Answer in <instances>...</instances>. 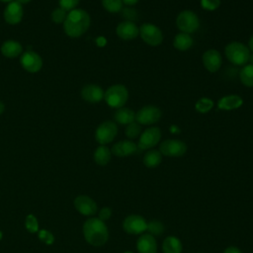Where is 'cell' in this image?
<instances>
[{
	"label": "cell",
	"mask_w": 253,
	"mask_h": 253,
	"mask_svg": "<svg viewBox=\"0 0 253 253\" xmlns=\"http://www.w3.org/2000/svg\"><path fill=\"white\" fill-rule=\"evenodd\" d=\"M161 139V130L158 126H150L143 130L141 134L139 135L138 139V149L145 150V149H151L155 145L158 144V142Z\"/></svg>",
	"instance_id": "10"
},
{
	"label": "cell",
	"mask_w": 253,
	"mask_h": 253,
	"mask_svg": "<svg viewBox=\"0 0 253 253\" xmlns=\"http://www.w3.org/2000/svg\"><path fill=\"white\" fill-rule=\"evenodd\" d=\"M224 53L228 61L234 65H245L249 61L250 50L240 42H231L224 47Z\"/></svg>",
	"instance_id": "3"
},
{
	"label": "cell",
	"mask_w": 253,
	"mask_h": 253,
	"mask_svg": "<svg viewBox=\"0 0 253 253\" xmlns=\"http://www.w3.org/2000/svg\"><path fill=\"white\" fill-rule=\"evenodd\" d=\"M162 155L169 157H181L187 151V144L179 139H165L159 145Z\"/></svg>",
	"instance_id": "9"
},
{
	"label": "cell",
	"mask_w": 253,
	"mask_h": 253,
	"mask_svg": "<svg viewBox=\"0 0 253 253\" xmlns=\"http://www.w3.org/2000/svg\"><path fill=\"white\" fill-rule=\"evenodd\" d=\"M111 215H112V210L110 208L106 207V208H103L102 210H100L98 218H100L103 221H106L111 217Z\"/></svg>",
	"instance_id": "38"
},
{
	"label": "cell",
	"mask_w": 253,
	"mask_h": 253,
	"mask_svg": "<svg viewBox=\"0 0 253 253\" xmlns=\"http://www.w3.org/2000/svg\"><path fill=\"white\" fill-rule=\"evenodd\" d=\"M0 1H2V2H7V3L9 2V3H10V2H12L13 0H0Z\"/></svg>",
	"instance_id": "45"
},
{
	"label": "cell",
	"mask_w": 253,
	"mask_h": 253,
	"mask_svg": "<svg viewBox=\"0 0 253 253\" xmlns=\"http://www.w3.org/2000/svg\"><path fill=\"white\" fill-rule=\"evenodd\" d=\"M105 91L96 84H86L81 90V97L89 103H99L104 99Z\"/></svg>",
	"instance_id": "18"
},
{
	"label": "cell",
	"mask_w": 253,
	"mask_h": 253,
	"mask_svg": "<svg viewBox=\"0 0 253 253\" xmlns=\"http://www.w3.org/2000/svg\"><path fill=\"white\" fill-rule=\"evenodd\" d=\"M201 7L207 11H214L220 5V0H201Z\"/></svg>",
	"instance_id": "35"
},
{
	"label": "cell",
	"mask_w": 253,
	"mask_h": 253,
	"mask_svg": "<svg viewBox=\"0 0 253 253\" xmlns=\"http://www.w3.org/2000/svg\"><path fill=\"white\" fill-rule=\"evenodd\" d=\"M122 15L126 19V21H133L136 18V12L134 9H130V8H123L121 10Z\"/></svg>",
	"instance_id": "37"
},
{
	"label": "cell",
	"mask_w": 253,
	"mask_h": 253,
	"mask_svg": "<svg viewBox=\"0 0 253 253\" xmlns=\"http://www.w3.org/2000/svg\"><path fill=\"white\" fill-rule=\"evenodd\" d=\"M138 150V146L136 143L131 141L130 139H126V140H121L116 142L111 149L112 154L118 157H126L129 155H132L136 153Z\"/></svg>",
	"instance_id": "17"
},
{
	"label": "cell",
	"mask_w": 253,
	"mask_h": 253,
	"mask_svg": "<svg viewBox=\"0 0 253 253\" xmlns=\"http://www.w3.org/2000/svg\"><path fill=\"white\" fill-rule=\"evenodd\" d=\"M117 36L124 41H131L139 35V28L131 21H123L116 28Z\"/></svg>",
	"instance_id": "15"
},
{
	"label": "cell",
	"mask_w": 253,
	"mask_h": 253,
	"mask_svg": "<svg viewBox=\"0 0 253 253\" xmlns=\"http://www.w3.org/2000/svg\"><path fill=\"white\" fill-rule=\"evenodd\" d=\"M118 134L117 124L113 121H104L95 131V139L100 145H106L112 142Z\"/></svg>",
	"instance_id": "7"
},
{
	"label": "cell",
	"mask_w": 253,
	"mask_h": 253,
	"mask_svg": "<svg viewBox=\"0 0 253 253\" xmlns=\"http://www.w3.org/2000/svg\"><path fill=\"white\" fill-rule=\"evenodd\" d=\"M142 161L147 168H155L162 162V154L159 150L150 149L144 154Z\"/></svg>",
	"instance_id": "25"
},
{
	"label": "cell",
	"mask_w": 253,
	"mask_h": 253,
	"mask_svg": "<svg viewBox=\"0 0 253 253\" xmlns=\"http://www.w3.org/2000/svg\"><path fill=\"white\" fill-rule=\"evenodd\" d=\"M24 15L23 5L16 1L8 3L4 10V19L10 25H17L22 21Z\"/></svg>",
	"instance_id": "16"
},
{
	"label": "cell",
	"mask_w": 253,
	"mask_h": 253,
	"mask_svg": "<svg viewBox=\"0 0 253 253\" xmlns=\"http://www.w3.org/2000/svg\"><path fill=\"white\" fill-rule=\"evenodd\" d=\"M79 2L80 0H58L59 7L65 10L66 12H69L75 9V7L79 4Z\"/></svg>",
	"instance_id": "36"
},
{
	"label": "cell",
	"mask_w": 253,
	"mask_h": 253,
	"mask_svg": "<svg viewBox=\"0 0 253 253\" xmlns=\"http://www.w3.org/2000/svg\"><path fill=\"white\" fill-rule=\"evenodd\" d=\"M249 62L250 64L253 65V54H250V57H249Z\"/></svg>",
	"instance_id": "44"
},
{
	"label": "cell",
	"mask_w": 253,
	"mask_h": 253,
	"mask_svg": "<svg viewBox=\"0 0 253 253\" xmlns=\"http://www.w3.org/2000/svg\"><path fill=\"white\" fill-rule=\"evenodd\" d=\"M128 99V91L122 84H114L110 86L104 94V100L111 108L119 109L126 105Z\"/></svg>",
	"instance_id": "4"
},
{
	"label": "cell",
	"mask_w": 253,
	"mask_h": 253,
	"mask_svg": "<svg viewBox=\"0 0 253 253\" xmlns=\"http://www.w3.org/2000/svg\"><path fill=\"white\" fill-rule=\"evenodd\" d=\"M146 220L138 214H130L123 222L124 230L129 234H140L146 230Z\"/></svg>",
	"instance_id": "12"
},
{
	"label": "cell",
	"mask_w": 253,
	"mask_h": 253,
	"mask_svg": "<svg viewBox=\"0 0 253 253\" xmlns=\"http://www.w3.org/2000/svg\"><path fill=\"white\" fill-rule=\"evenodd\" d=\"M247 46H248L249 50L253 52V35L250 37V39H249V41H248V45H247Z\"/></svg>",
	"instance_id": "41"
},
{
	"label": "cell",
	"mask_w": 253,
	"mask_h": 253,
	"mask_svg": "<svg viewBox=\"0 0 253 253\" xmlns=\"http://www.w3.org/2000/svg\"><path fill=\"white\" fill-rule=\"evenodd\" d=\"M213 107V101L208 97L200 98L195 104V110L200 114H206L210 112Z\"/></svg>",
	"instance_id": "28"
},
{
	"label": "cell",
	"mask_w": 253,
	"mask_h": 253,
	"mask_svg": "<svg viewBox=\"0 0 253 253\" xmlns=\"http://www.w3.org/2000/svg\"><path fill=\"white\" fill-rule=\"evenodd\" d=\"M4 110H5V106H4V104L0 101V115H2V114H3Z\"/></svg>",
	"instance_id": "43"
},
{
	"label": "cell",
	"mask_w": 253,
	"mask_h": 253,
	"mask_svg": "<svg viewBox=\"0 0 253 253\" xmlns=\"http://www.w3.org/2000/svg\"><path fill=\"white\" fill-rule=\"evenodd\" d=\"M162 116L161 110L153 105H147L135 113V122L139 125L151 126L157 123Z\"/></svg>",
	"instance_id": "8"
},
{
	"label": "cell",
	"mask_w": 253,
	"mask_h": 253,
	"mask_svg": "<svg viewBox=\"0 0 253 253\" xmlns=\"http://www.w3.org/2000/svg\"><path fill=\"white\" fill-rule=\"evenodd\" d=\"M125 133L127 138L135 139L141 134V126L137 122H132L128 124L125 129Z\"/></svg>",
	"instance_id": "30"
},
{
	"label": "cell",
	"mask_w": 253,
	"mask_h": 253,
	"mask_svg": "<svg viewBox=\"0 0 253 253\" xmlns=\"http://www.w3.org/2000/svg\"><path fill=\"white\" fill-rule=\"evenodd\" d=\"M162 250L164 253H181L182 243L176 236H168L163 241Z\"/></svg>",
	"instance_id": "26"
},
{
	"label": "cell",
	"mask_w": 253,
	"mask_h": 253,
	"mask_svg": "<svg viewBox=\"0 0 253 253\" xmlns=\"http://www.w3.org/2000/svg\"><path fill=\"white\" fill-rule=\"evenodd\" d=\"M202 61L203 64L205 66V68L213 73L216 72L221 64H222V57L219 53V51H217L216 49L213 48H210L208 50H206L202 56Z\"/></svg>",
	"instance_id": "14"
},
{
	"label": "cell",
	"mask_w": 253,
	"mask_h": 253,
	"mask_svg": "<svg viewBox=\"0 0 253 253\" xmlns=\"http://www.w3.org/2000/svg\"><path fill=\"white\" fill-rule=\"evenodd\" d=\"M112 157L111 149L106 145H100L94 151V160L100 166L107 165Z\"/></svg>",
	"instance_id": "24"
},
{
	"label": "cell",
	"mask_w": 253,
	"mask_h": 253,
	"mask_svg": "<svg viewBox=\"0 0 253 253\" xmlns=\"http://www.w3.org/2000/svg\"><path fill=\"white\" fill-rule=\"evenodd\" d=\"M102 5L109 13H119L123 9L122 0H102Z\"/></svg>",
	"instance_id": "31"
},
{
	"label": "cell",
	"mask_w": 253,
	"mask_h": 253,
	"mask_svg": "<svg viewBox=\"0 0 253 253\" xmlns=\"http://www.w3.org/2000/svg\"><path fill=\"white\" fill-rule=\"evenodd\" d=\"M1 53L8 58H15L18 55H20L23 51V46L22 44L17 42V41H13V40H8L6 42H4L1 45Z\"/></svg>",
	"instance_id": "21"
},
{
	"label": "cell",
	"mask_w": 253,
	"mask_h": 253,
	"mask_svg": "<svg viewBox=\"0 0 253 253\" xmlns=\"http://www.w3.org/2000/svg\"><path fill=\"white\" fill-rule=\"evenodd\" d=\"M239 79L246 87H253V65L245 64L239 71Z\"/></svg>",
	"instance_id": "27"
},
{
	"label": "cell",
	"mask_w": 253,
	"mask_h": 253,
	"mask_svg": "<svg viewBox=\"0 0 253 253\" xmlns=\"http://www.w3.org/2000/svg\"><path fill=\"white\" fill-rule=\"evenodd\" d=\"M74 207L79 213L86 216H92L98 211L96 202L91 197L86 195L77 196L74 199Z\"/></svg>",
	"instance_id": "13"
},
{
	"label": "cell",
	"mask_w": 253,
	"mask_h": 253,
	"mask_svg": "<svg viewBox=\"0 0 253 253\" xmlns=\"http://www.w3.org/2000/svg\"><path fill=\"white\" fill-rule=\"evenodd\" d=\"M85 240L92 246H103L109 238V230L105 221L98 217L88 218L82 227Z\"/></svg>",
	"instance_id": "2"
},
{
	"label": "cell",
	"mask_w": 253,
	"mask_h": 253,
	"mask_svg": "<svg viewBox=\"0 0 253 253\" xmlns=\"http://www.w3.org/2000/svg\"><path fill=\"white\" fill-rule=\"evenodd\" d=\"M25 227L30 233H36L40 229L39 227V221L38 218L34 214H28L25 219Z\"/></svg>",
	"instance_id": "32"
},
{
	"label": "cell",
	"mask_w": 253,
	"mask_h": 253,
	"mask_svg": "<svg viewBox=\"0 0 253 253\" xmlns=\"http://www.w3.org/2000/svg\"><path fill=\"white\" fill-rule=\"evenodd\" d=\"M223 253H242L237 247H234V246H230V247H227Z\"/></svg>",
	"instance_id": "39"
},
{
	"label": "cell",
	"mask_w": 253,
	"mask_h": 253,
	"mask_svg": "<svg viewBox=\"0 0 253 253\" xmlns=\"http://www.w3.org/2000/svg\"><path fill=\"white\" fill-rule=\"evenodd\" d=\"M136 249L138 253H156L157 243L154 236L148 233L142 234L136 241Z\"/></svg>",
	"instance_id": "20"
},
{
	"label": "cell",
	"mask_w": 253,
	"mask_h": 253,
	"mask_svg": "<svg viewBox=\"0 0 253 253\" xmlns=\"http://www.w3.org/2000/svg\"><path fill=\"white\" fill-rule=\"evenodd\" d=\"M1 239H2V232L0 231V240H1Z\"/></svg>",
	"instance_id": "46"
},
{
	"label": "cell",
	"mask_w": 253,
	"mask_h": 253,
	"mask_svg": "<svg viewBox=\"0 0 253 253\" xmlns=\"http://www.w3.org/2000/svg\"><path fill=\"white\" fill-rule=\"evenodd\" d=\"M139 36L141 40L150 46L160 45L164 39L160 28L151 23H144L139 27Z\"/></svg>",
	"instance_id": "6"
},
{
	"label": "cell",
	"mask_w": 253,
	"mask_h": 253,
	"mask_svg": "<svg viewBox=\"0 0 253 253\" xmlns=\"http://www.w3.org/2000/svg\"><path fill=\"white\" fill-rule=\"evenodd\" d=\"M146 230L148 231V234L152 236H159L164 232V225L160 220L153 219L147 222Z\"/></svg>",
	"instance_id": "29"
},
{
	"label": "cell",
	"mask_w": 253,
	"mask_h": 253,
	"mask_svg": "<svg viewBox=\"0 0 253 253\" xmlns=\"http://www.w3.org/2000/svg\"><path fill=\"white\" fill-rule=\"evenodd\" d=\"M123 4L126 5V6H133L135 5L139 0H122Z\"/></svg>",
	"instance_id": "40"
},
{
	"label": "cell",
	"mask_w": 253,
	"mask_h": 253,
	"mask_svg": "<svg viewBox=\"0 0 253 253\" xmlns=\"http://www.w3.org/2000/svg\"><path fill=\"white\" fill-rule=\"evenodd\" d=\"M38 236H39V239H40L42 243H44V244H46V245H51V244L53 243V241H54V236H53V234H52L50 231L46 230V229H41V230H39V231H38Z\"/></svg>",
	"instance_id": "34"
},
{
	"label": "cell",
	"mask_w": 253,
	"mask_h": 253,
	"mask_svg": "<svg viewBox=\"0 0 253 253\" xmlns=\"http://www.w3.org/2000/svg\"><path fill=\"white\" fill-rule=\"evenodd\" d=\"M66 17H67V12L65 10H63L62 8H60V7L54 9L51 12V20L55 24L64 23Z\"/></svg>",
	"instance_id": "33"
},
{
	"label": "cell",
	"mask_w": 253,
	"mask_h": 253,
	"mask_svg": "<svg viewBox=\"0 0 253 253\" xmlns=\"http://www.w3.org/2000/svg\"><path fill=\"white\" fill-rule=\"evenodd\" d=\"M20 63L22 67L31 73H36L40 71L42 67V59L36 51L27 50L22 53L20 58Z\"/></svg>",
	"instance_id": "11"
},
{
	"label": "cell",
	"mask_w": 253,
	"mask_h": 253,
	"mask_svg": "<svg viewBox=\"0 0 253 253\" xmlns=\"http://www.w3.org/2000/svg\"><path fill=\"white\" fill-rule=\"evenodd\" d=\"M113 117H114L115 123H118L120 125L127 126L128 124L135 121V113L132 110L126 107L117 109Z\"/></svg>",
	"instance_id": "22"
},
{
	"label": "cell",
	"mask_w": 253,
	"mask_h": 253,
	"mask_svg": "<svg viewBox=\"0 0 253 253\" xmlns=\"http://www.w3.org/2000/svg\"><path fill=\"white\" fill-rule=\"evenodd\" d=\"M243 104V99L239 95L231 94L221 97L217 102V109L221 111H232L240 108Z\"/></svg>",
	"instance_id": "19"
},
{
	"label": "cell",
	"mask_w": 253,
	"mask_h": 253,
	"mask_svg": "<svg viewBox=\"0 0 253 253\" xmlns=\"http://www.w3.org/2000/svg\"><path fill=\"white\" fill-rule=\"evenodd\" d=\"M91 19L89 14L83 9H73L67 13L63 23L65 34L70 38H79L89 29Z\"/></svg>",
	"instance_id": "1"
},
{
	"label": "cell",
	"mask_w": 253,
	"mask_h": 253,
	"mask_svg": "<svg viewBox=\"0 0 253 253\" xmlns=\"http://www.w3.org/2000/svg\"><path fill=\"white\" fill-rule=\"evenodd\" d=\"M194 40L191 35L185 33H179L174 37L173 46L180 51H186L192 47Z\"/></svg>",
	"instance_id": "23"
},
{
	"label": "cell",
	"mask_w": 253,
	"mask_h": 253,
	"mask_svg": "<svg viewBox=\"0 0 253 253\" xmlns=\"http://www.w3.org/2000/svg\"><path fill=\"white\" fill-rule=\"evenodd\" d=\"M176 26L181 33L191 35L200 28V19L192 10H183L176 18Z\"/></svg>",
	"instance_id": "5"
},
{
	"label": "cell",
	"mask_w": 253,
	"mask_h": 253,
	"mask_svg": "<svg viewBox=\"0 0 253 253\" xmlns=\"http://www.w3.org/2000/svg\"><path fill=\"white\" fill-rule=\"evenodd\" d=\"M16 2H18V3H20L21 5H23V4H27V3H29L31 0H15Z\"/></svg>",
	"instance_id": "42"
}]
</instances>
